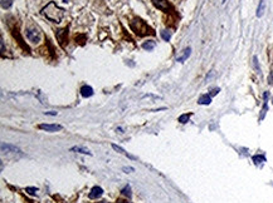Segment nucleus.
<instances>
[{"label": "nucleus", "instance_id": "nucleus-23", "mask_svg": "<svg viewBox=\"0 0 273 203\" xmlns=\"http://www.w3.org/2000/svg\"><path fill=\"white\" fill-rule=\"evenodd\" d=\"M219 92H220V89H219V88H215V89H213V90L210 92V94H209V95H210V97H213V95H217Z\"/></svg>", "mask_w": 273, "mask_h": 203}, {"label": "nucleus", "instance_id": "nucleus-12", "mask_svg": "<svg viewBox=\"0 0 273 203\" xmlns=\"http://www.w3.org/2000/svg\"><path fill=\"white\" fill-rule=\"evenodd\" d=\"M112 148L116 151V152H118V153H121V154H123V156H126V157H129L130 159H135V157L134 156H131V154H129L123 148H121L120 146H117V144H112Z\"/></svg>", "mask_w": 273, "mask_h": 203}, {"label": "nucleus", "instance_id": "nucleus-21", "mask_svg": "<svg viewBox=\"0 0 273 203\" xmlns=\"http://www.w3.org/2000/svg\"><path fill=\"white\" fill-rule=\"evenodd\" d=\"M253 62H254V67H255V69H257L258 72H260V68H259V65H258V59H257V57L253 58Z\"/></svg>", "mask_w": 273, "mask_h": 203}, {"label": "nucleus", "instance_id": "nucleus-28", "mask_svg": "<svg viewBox=\"0 0 273 203\" xmlns=\"http://www.w3.org/2000/svg\"><path fill=\"white\" fill-rule=\"evenodd\" d=\"M97 203H110V202H107V201H101V202H97Z\"/></svg>", "mask_w": 273, "mask_h": 203}, {"label": "nucleus", "instance_id": "nucleus-19", "mask_svg": "<svg viewBox=\"0 0 273 203\" xmlns=\"http://www.w3.org/2000/svg\"><path fill=\"white\" fill-rule=\"evenodd\" d=\"M25 192H27L28 194H30V196H35V193L38 192V188H35V187H27V188H25Z\"/></svg>", "mask_w": 273, "mask_h": 203}, {"label": "nucleus", "instance_id": "nucleus-16", "mask_svg": "<svg viewBox=\"0 0 273 203\" xmlns=\"http://www.w3.org/2000/svg\"><path fill=\"white\" fill-rule=\"evenodd\" d=\"M190 117H192V113H189V114H181V116L179 117V122L183 123V124H185V123L189 122V118H190Z\"/></svg>", "mask_w": 273, "mask_h": 203}, {"label": "nucleus", "instance_id": "nucleus-22", "mask_svg": "<svg viewBox=\"0 0 273 203\" xmlns=\"http://www.w3.org/2000/svg\"><path fill=\"white\" fill-rule=\"evenodd\" d=\"M122 171H123V172H126V173H131V172H134L135 169H134L132 167H123V168H122Z\"/></svg>", "mask_w": 273, "mask_h": 203}, {"label": "nucleus", "instance_id": "nucleus-11", "mask_svg": "<svg viewBox=\"0 0 273 203\" xmlns=\"http://www.w3.org/2000/svg\"><path fill=\"white\" fill-rule=\"evenodd\" d=\"M264 9H265V2L264 0H259V4H258V8H257V17L258 18L263 17Z\"/></svg>", "mask_w": 273, "mask_h": 203}, {"label": "nucleus", "instance_id": "nucleus-20", "mask_svg": "<svg viewBox=\"0 0 273 203\" xmlns=\"http://www.w3.org/2000/svg\"><path fill=\"white\" fill-rule=\"evenodd\" d=\"M121 192H122V194H125V196H127L129 198H131V188H130V186H126Z\"/></svg>", "mask_w": 273, "mask_h": 203}, {"label": "nucleus", "instance_id": "nucleus-5", "mask_svg": "<svg viewBox=\"0 0 273 203\" xmlns=\"http://www.w3.org/2000/svg\"><path fill=\"white\" fill-rule=\"evenodd\" d=\"M152 4L155 5V8H157L159 10H161L164 13H169L171 10V5L166 2V0H152Z\"/></svg>", "mask_w": 273, "mask_h": 203}, {"label": "nucleus", "instance_id": "nucleus-6", "mask_svg": "<svg viewBox=\"0 0 273 203\" xmlns=\"http://www.w3.org/2000/svg\"><path fill=\"white\" fill-rule=\"evenodd\" d=\"M38 128L42 131H45V132H52V133L62 131V126H59V124H39Z\"/></svg>", "mask_w": 273, "mask_h": 203}, {"label": "nucleus", "instance_id": "nucleus-17", "mask_svg": "<svg viewBox=\"0 0 273 203\" xmlns=\"http://www.w3.org/2000/svg\"><path fill=\"white\" fill-rule=\"evenodd\" d=\"M13 5V0H2V8L3 9H9Z\"/></svg>", "mask_w": 273, "mask_h": 203}, {"label": "nucleus", "instance_id": "nucleus-25", "mask_svg": "<svg viewBox=\"0 0 273 203\" xmlns=\"http://www.w3.org/2000/svg\"><path fill=\"white\" fill-rule=\"evenodd\" d=\"M45 116H57V112H45Z\"/></svg>", "mask_w": 273, "mask_h": 203}, {"label": "nucleus", "instance_id": "nucleus-3", "mask_svg": "<svg viewBox=\"0 0 273 203\" xmlns=\"http://www.w3.org/2000/svg\"><path fill=\"white\" fill-rule=\"evenodd\" d=\"M55 37H57V40L59 43V45L62 48L66 47V43H68V29L64 28V29H58L55 30Z\"/></svg>", "mask_w": 273, "mask_h": 203}, {"label": "nucleus", "instance_id": "nucleus-14", "mask_svg": "<svg viewBox=\"0 0 273 203\" xmlns=\"http://www.w3.org/2000/svg\"><path fill=\"white\" fill-rule=\"evenodd\" d=\"M71 152H78V153H82V154H88V156H92V153H91L88 149L83 148V147H72V148H71Z\"/></svg>", "mask_w": 273, "mask_h": 203}, {"label": "nucleus", "instance_id": "nucleus-13", "mask_svg": "<svg viewBox=\"0 0 273 203\" xmlns=\"http://www.w3.org/2000/svg\"><path fill=\"white\" fill-rule=\"evenodd\" d=\"M156 47V43L154 42V40H147V42H145V43H142V48L145 49V50H147V52H151V50H154V48Z\"/></svg>", "mask_w": 273, "mask_h": 203}, {"label": "nucleus", "instance_id": "nucleus-1", "mask_svg": "<svg viewBox=\"0 0 273 203\" xmlns=\"http://www.w3.org/2000/svg\"><path fill=\"white\" fill-rule=\"evenodd\" d=\"M42 14L52 23H60L64 17V10L59 8L54 2H50L45 8L42 9Z\"/></svg>", "mask_w": 273, "mask_h": 203}, {"label": "nucleus", "instance_id": "nucleus-8", "mask_svg": "<svg viewBox=\"0 0 273 203\" xmlns=\"http://www.w3.org/2000/svg\"><path fill=\"white\" fill-rule=\"evenodd\" d=\"M190 54H192V48L190 47H188V48H185L184 50H183V53H181V55H179V57H176V62H180V63H184L189 57H190Z\"/></svg>", "mask_w": 273, "mask_h": 203}, {"label": "nucleus", "instance_id": "nucleus-27", "mask_svg": "<svg viewBox=\"0 0 273 203\" xmlns=\"http://www.w3.org/2000/svg\"><path fill=\"white\" fill-rule=\"evenodd\" d=\"M263 97H264V100H267V99H268V97H269V94H268V92H265Z\"/></svg>", "mask_w": 273, "mask_h": 203}, {"label": "nucleus", "instance_id": "nucleus-26", "mask_svg": "<svg viewBox=\"0 0 273 203\" xmlns=\"http://www.w3.org/2000/svg\"><path fill=\"white\" fill-rule=\"evenodd\" d=\"M117 203H131V202H129L127 199H118Z\"/></svg>", "mask_w": 273, "mask_h": 203}, {"label": "nucleus", "instance_id": "nucleus-9", "mask_svg": "<svg viewBox=\"0 0 273 203\" xmlns=\"http://www.w3.org/2000/svg\"><path fill=\"white\" fill-rule=\"evenodd\" d=\"M81 95L84 97V98L92 97V95H93V89H92V87H89V85H83V87L81 88Z\"/></svg>", "mask_w": 273, "mask_h": 203}, {"label": "nucleus", "instance_id": "nucleus-24", "mask_svg": "<svg viewBox=\"0 0 273 203\" xmlns=\"http://www.w3.org/2000/svg\"><path fill=\"white\" fill-rule=\"evenodd\" d=\"M268 83L269 84H273V72H270L269 77H268Z\"/></svg>", "mask_w": 273, "mask_h": 203}, {"label": "nucleus", "instance_id": "nucleus-15", "mask_svg": "<svg viewBox=\"0 0 273 203\" xmlns=\"http://www.w3.org/2000/svg\"><path fill=\"white\" fill-rule=\"evenodd\" d=\"M160 35H161V38H162L165 42H169V40L171 39V32H169V30H162V32L160 33Z\"/></svg>", "mask_w": 273, "mask_h": 203}, {"label": "nucleus", "instance_id": "nucleus-7", "mask_svg": "<svg viewBox=\"0 0 273 203\" xmlns=\"http://www.w3.org/2000/svg\"><path fill=\"white\" fill-rule=\"evenodd\" d=\"M102 194H103V189H102L101 187H98V186H95L92 189H91L88 197H89L91 199H97V198H100Z\"/></svg>", "mask_w": 273, "mask_h": 203}, {"label": "nucleus", "instance_id": "nucleus-29", "mask_svg": "<svg viewBox=\"0 0 273 203\" xmlns=\"http://www.w3.org/2000/svg\"><path fill=\"white\" fill-rule=\"evenodd\" d=\"M64 3H67V0H64Z\"/></svg>", "mask_w": 273, "mask_h": 203}, {"label": "nucleus", "instance_id": "nucleus-4", "mask_svg": "<svg viewBox=\"0 0 273 203\" xmlns=\"http://www.w3.org/2000/svg\"><path fill=\"white\" fill-rule=\"evenodd\" d=\"M25 32H27V39L29 42H32L34 44H38L40 42L42 37H40V33L37 29H27Z\"/></svg>", "mask_w": 273, "mask_h": 203}, {"label": "nucleus", "instance_id": "nucleus-18", "mask_svg": "<svg viewBox=\"0 0 273 203\" xmlns=\"http://www.w3.org/2000/svg\"><path fill=\"white\" fill-rule=\"evenodd\" d=\"M253 162H254L255 164H260V163L265 162V158H264L263 156H254V157H253Z\"/></svg>", "mask_w": 273, "mask_h": 203}, {"label": "nucleus", "instance_id": "nucleus-10", "mask_svg": "<svg viewBox=\"0 0 273 203\" xmlns=\"http://www.w3.org/2000/svg\"><path fill=\"white\" fill-rule=\"evenodd\" d=\"M198 103L202 104V106H209L212 103V97L209 94H205V95H202L198 100Z\"/></svg>", "mask_w": 273, "mask_h": 203}, {"label": "nucleus", "instance_id": "nucleus-2", "mask_svg": "<svg viewBox=\"0 0 273 203\" xmlns=\"http://www.w3.org/2000/svg\"><path fill=\"white\" fill-rule=\"evenodd\" d=\"M130 27H131V29H132V32L136 34V35H139V37H145V35H147V34H150V35H155V32L144 22V20H141V19H134L131 23H130Z\"/></svg>", "mask_w": 273, "mask_h": 203}]
</instances>
